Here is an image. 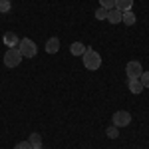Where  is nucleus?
<instances>
[{
    "instance_id": "ddd939ff",
    "label": "nucleus",
    "mask_w": 149,
    "mask_h": 149,
    "mask_svg": "<svg viewBox=\"0 0 149 149\" xmlns=\"http://www.w3.org/2000/svg\"><path fill=\"white\" fill-rule=\"evenodd\" d=\"M105 133H107V137H109V139H117V137H119V127H115V125H109V127H107V131H105Z\"/></svg>"
},
{
    "instance_id": "1a4fd4ad",
    "label": "nucleus",
    "mask_w": 149,
    "mask_h": 149,
    "mask_svg": "<svg viewBox=\"0 0 149 149\" xmlns=\"http://www.w3.org/2000/svg\"><path fill=\"white\" fill-rule=\"evenodd\" d=\"M107 22L119 24V22H121V12L117 10V8H111V10L107 12Z\"/></svg>"
},
{
    "instance_id": "7ed1b4c3",
    "label": "nucleus",
    "mask_w": 149,
    "mask_h": 149,
    "mask_svg": "<svg viewBox=\"0 0 149 149\" xmlns=\"http://www.w3.org/2000/svg\"><path fill=\"white\" fill-rule=\"evenodd\" d=\"M18 50H20L22 58H34L36 54H38V48H36V44L30 38H22L20 44H18Z\"/></svg>"
},
{
    "instance_id": "9d476101",
    "label": "nucleus",
    "mask_w": 149,
    "mask_h": 149,
    "mask_svg": "<svg viewBox=\"0 0 149 149\" xmlns=\"http://www.w3.org/2000/svg\"><path fill=\"white\" fill-rule=\"evenodd\" d=\"M131 6H133V0H115V8L119 12L131 10Z\"/></svg>"
},
{
    "instance_id": "6ab92c4d",
    "label": "nucleus",
    "mask_w": 149,
    "mask_h": 149,
    "mask_svg": "<svg viewBox=\"0 0 149 149\" xmlns=\"http://www.w3.org/2000/svg\"><path fill=\"white\" fill-rule=\"evenodd\" d=\"M14 149H32V143L30 141H20V143H16Z\"/></svg>"
},
{
    "instance_id": "f3484780",
    "label": "nucleus",
    "mask_w": 149,
    "mask_h": 149,
    "mask_svg": "<svg viewBox=\"0 0 149 149\" xmlns=\"http://www.w3.org/2000/svg\"><path fill=\"white\" fill-rule=\"evenodd\" d=\"M139 81L143 84V88H149V72H143L141 78H139Z\"/></svg>"
},
{
    "instance_id": "f257e3e1",
    "label": "nucleus",
    "mask_w": 149,
    "mask_h": 149,
    "mask_svg": "<svg viewBox=\"0 0 149 149\" xmlns=\"http://www.w3.org/2000/svg\"><path fill=\"white\" fill-rule=\"evenodd\" d=\"M81 60H84V66H86L88 70H97L100 66H102V56H100L95 50H92V48H86Z\"/></svg>"
},
{
    "instance_id": "6e6552de",
    "label": "nucleus",
    "mask_w": 149,
    "mask_h": 149,
    "mask_svg": "<svg viewBox=\"0 0 149 149\" xmlns=\"http://www.w3.org/2000/svg\"><path fill=\"white\" fill-rule=\"evenodd\" d=\"M121 22L125 24V26H133V24L137 22V18H135V14L131 10H127V12H121Z\"/></svg>"
},
{
    "instance_id": "9b49d317",
    "label": "nucleus",
    "mask_w": 149,
    "mask_h": 149,
    "mask_svg": "<svg viewBox=\"0 0 149 149\" xmlns=\"http://www.w3.org/2000/svg\"><path fill=\"white\" fill-rule=\"evenodd\" d=\"M127 86H129V92L131 93H141L143 92V84L139 80H127Z\"/></svg>"
},
{
    "instance_id": "4468645a",
    "label": "nucleus",
    "mask_w": 149,
    "mask_h": 149,
    "mask_svg": "<svg viewBox=\"0 0 149 149\" xmlns=\"http://www.w3.org/2000/svg\"><path fill=\"white\" fill-rule=\"evenodd\" d=\"M107 12H109V10H105V8L100 6V8L95 10V18H97V20H107Z\"/></svg>"
},
{
    "instance_id": "a211bd4d",
    "label": "nucleus",
    "mask_w": 149,
    "mask_h": 149,
    "mask_svg": "<svg viewBox=\"0 0 149 149\" xmlns=\"http://www.w3.org/2000/svg\"><path fill=\"white\" fill-rule=\"evenodd\" d=\"M12 6H10V2L8 0H0V12H8Z\"/></svg>"
},
{
    "instance_id": "20e7f679",
    "label": "nucleus",
    "mask_w": 149,
    "mask_h": 149,
    "mask_svg": "<svg viewBox=\"0 0 149 149\" xmlns=\"http://www.w3.org/2000/svg\"><path fill=\"white\" fill-rule=\"evenodd\" d=\"M129 123H131V113L125 111V109L115 111L113 117H111V125H115V127H127Z\"/></svg>"
},
{
    "instance_id": "39448f33",
    "label": "nucleus",
    "mask_w": 149,
    "mask_h": 149,
    "mask_svg": "<svg viewBox=\"0 0 149 149\" xmlns=\"http://www.w3.org/2000/svg\"><path fill=\"white\" fill-rule=\"evenodd\" d=\"M125 74H127V80H139L141 74H143V66L139 64L137 60H131V62H127V66H125Z\"/></svg>"
},
{
    "instance_id": "423d86ee",
    "label": "nucleus",
    "mask_w": 149,
    "mask_h": 149,
    "mask_svg": "<svg viewBox=\"0 0 149 149\" xmlns=\"http://www.w3.org/2000/svg\"><path fill=\"white\" fill-rule=\"evenodd\" d=\"M2 40H4V44L8 48H16L18 44H20V38L14 34V32H6V34L2 36Z\"/></svg>"
},
{
    "instance_id": "0eeeda50",
    "label": "nucleus",
    "mask_w": 149,
    "mask_h": 149,
    "mask_svg": "<svg viewBox=\"0 0 149 149\" xmlns=\"http://www.w3.org/2000/svg\"><path fill=\"white\" fill-rule=\"evenodd\" d=\"M58 50H60V40H58L56 36H54V38H48L46 52H48V54H58Z\"/></svg>"
},
{
    "instance_id": "aec40b11",
    "label": "nucleus",
    "mask_w": 149,
    "mask_h": 149,
    "mask_svg": "<svg viewBox=\"0 0 149 149\" xmlns=\"http://www.w3.org/2000/svg\"><path fill=\"white\" fill-rule=\"evenodd\" d=\"M32 149H44L42 145H32Z\"/></svg>"
},
{
    "instance_id": "2eb2a0df",
    "label": "nucleus",
    "mask_w": 149,
    "mask_h": 149,
    "mask_svg": "<svg viewBox=\"0 0 149 149\" xmlns=\"http://www.w3.org/2000/svg\"><path fill=\"white\" fill-rule=\"evenodd\" d=\"M100 6L105 10H111V8H115V0H100Z\"/></svg>"
},
{
    "instance_id": "dca6fc26",
    "label": "nucleus",
    "mask_w": 149,
    "mask_h": 149,
    "mask_svg": "<svg viewBox=\"0 0 149 149\" xmlns=\"http://www.w3.org/2000/svg\"><path fill=\"white\" fill-rule=\"evenodd\" d=\"M28 141H30L32 145H42V135H40V133H32Z\"/></svg>"
},
{
    "instance_id": "f8f14e48",
    "label": "nucleus",
    "mask_w": 149,
    "mask_h": 149,
    "mask_svg": "<svg viewBox=\"0 0 149 149\" xmlns=\"http://www.w3.org/2000/svg\"><path fill=\"white\" fill-rule=\"evenodd\" d=\"M70 52H72L74 56H84V52H86V44H81V42H74V44L70 46Z\"/></svg>"
},
{
    "instance_id": "f03ea898",
    "label": "nucleus",
    "mask_w": 149,
    "mask_h": 149,
    "mask_svg": "<svg viewBox=\"0 0 149 149\" xmlns=\"http://www.w3.org/2000/svg\"><path fill=\"white\" fill-rule=\"evenodd\" d=\"M20 62H22L20 50H18V48H8L6 54H4V64H6V68H16V66H20Z\"/></svg>"
}]
</instances>
